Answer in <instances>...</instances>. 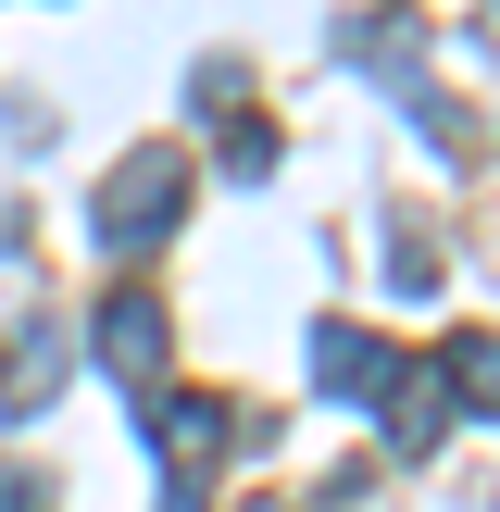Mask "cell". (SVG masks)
Wrapping results in <instances>:
<instances>
[{
    "label": "cell",
    "mask_w": 500,
    "mask_h": 512,
    "mask_svg": "<svg viewBox=\"0 0 500 512\" xmlns=\"http://www.w3.org/2000/svg\"><path fill=\"white\" fill-rule=\"evenodd\" d=\"M175 213H188V150H125L100 175V200H88V238L100 250H150V238H175Z\"/></svg>",
    "instance_id": "1"
},
{
    "label": "cell",
    "mask_w": 500,
    "mask_h": 512,
    "mask_svg": "<svg viewBox=\"0 0 500 512\" xmlns=\"http://www.w3.org/2000/svg\"><path fill=\"white\" fill-rule=\"evenodd\" d=\"M138 438L163 450V475H175V500H188L200 475H213L225 450L250 438V413H238V400H213V388H163V400H138Z\"/></svg>",
    "instance_id": "2"
},
{
    "label": "cell",
    "mask_w": 500,
    "mask_h": 512,
    "mask_svg": "<svg viewBox=\"0 0 500 512\" xmlns=\"http://www.w3.org/2000/svg\"><path fill=\"white\" fill-rule=\"evenodd\" d=\"M63 325L50 313H13V338H0V425H38L50 400H63Z\"/></svg>",
    "instance_id": "3"
},
{
    "label": "cell",
    "mask_w": 500,
    "mask_h": 512,
    "mask_svg": "<svg viewBox=\"0 0 500 512\" xmlns=\"http://www.w3.org/2000/svg\"><path fill=\"white\" fill-rule=\"evenodd\" d=\"M313 375H325V400H350V413H375V400H388V338H363V325H338V313H325L313 325Z\"/></svg>",
    "instance_id": "4"
},
{
    "label": "cell",
    "mask_w": 500,
    "mask_h": 512,
    "mask_svg": "<svg viewBox=\"0 0 500 512\" xmlns=\"http://www.w3.org/2000/svg\"><path fill=\"white\" fill-rule=\"evenodd\" d=\"M375 413H388V450H400V463H425V450L450 438V413H463V400H450V375H438V363H400Z\"/></svg>",
    "instance_id": "5"
},
{
    "label": "cell",
    "mask_w": 500,
    "mask_h": 512,
    "mask_svg": "<svg viewBox=\"0 0 500 512\" xmlns=\"http://www.w3.org/2000/svg\"><path fill=\"white\" fill-rule=\"evenodd\" d=\"M100 363H113L125 388L150 400V375H163V313H150L138 288H125V300H100Z\"/></svg>",
    "instance_id": "6"
},
{
    "label": "cell",
    "mask_w": 500,
    "mask_h": 512,
    "mask_svg": "<svg viewBox=\"0 0 500 512\" xmlns=\"http://www.w3.org/2000/svg\"><path fill=\"white\" fill-rule=\"evenodd\" d=\"M225 175H275V125L263 113H225Z\"/></svg>",
    "instance_id": "7"
},
{
    "label": "cell",
    "mask_w": 500,
    "mask_h": 512,
    "mask_svg": "<svg viewBox=\"0 0 500 512\" xmlns=\"http://www.w3.org/2000/svg\"><path fill=\"white\" fill-rule=\"evenodd\" d=\"M50 500H63V488H50L38 463H0V512H50Z\"/></svg>",
    "instance_id": "8"
},
{
    "label": "cell",
    "mask_w": 500,
    "mask_h": 512,
    "mask_svg": "<svg viewBox=\"0 0 500 512\" xmlns=\"http://www.w3.org/2000/svg\"><path fill=\"white\" fill-rule=\"evenodd\" d=\"M163 512H200V500H163Z\"/></svg>",
    "instance_id": "9"
}]
</instances>
